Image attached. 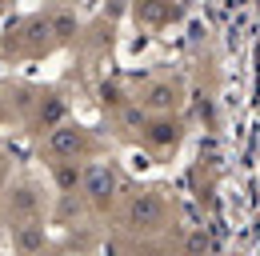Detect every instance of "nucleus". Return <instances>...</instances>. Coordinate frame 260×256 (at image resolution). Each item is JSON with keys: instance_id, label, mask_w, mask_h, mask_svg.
I'll use <instances>...</instances> for the list:
<instances>
[{"instance_id": "20e7f679", "label": "nucleus", "mask_w": 260, "mask_h": 256, "mask_svg": "<svg viewBox=\"0 0 260 256\" xmlns=\"http://www.w3.org/2000/svg\"><path fill=\"white\" fill-rule=\"evenodd\" d=\"M44 224L40 220H20L16 224V248H20V256H36L44 252Z\"/></svg>"}, {"instance_id": "f257e3e1", "label": "nucleus", "mask_w": 260, "mask_h": 256, "mask_svg": "<svg viewBox=\"0 0 260 256\" xmlns=\"http://www.w3.org/2000/svg\"><path fill=\"white\" fill-rule=\"evenodd\" d=\"M44 148H48L56 160H76V152L84 148V132H80L76 124H56L52 132H48Z\"/></svg>"}, {"instance_id": "423d86ee", "label": "nucleus", "mask_w": 260, "mask_h": 256, "mask_svg": "<svg viewBox=\"0 0 260 256\" xmlns=\"http://www.w3.org/2000/svg\"><path fill=\"white\" fill-rule=\"evenodd\" d=\"M48 28H52L60 40H64V36H72V32H76V20H72L68 12H60V16H52V24H48Z\"/></svg>"}, {"instance_id": "7ed1b4c3", "label": "nucleus", "mask_w": 260, "mask_h": 256, "mask_svg": "<svg viewBox=\"0 0 260 256\" xmlns=\"http://www.w3.org/2000/svg\"><path fill=\"white\" fill-rule=\"evenodd\" d=\"M36 212H40V196H36L28 184H20V188L8 192V216L20 224V220H36Z\"/></svg>"}, {"instance_id": "f03ea898", "label": "nucleus", "mask_w": 260, "mask_h": 256, "mask_svg": "<svg viewBox=\"0 0 260 256\" xmlns=\"http://www.w3.org/2000/svg\"><path fill=\"white\" fill-rule=\"evenodd\" d=\"M112 188H116V176H112V168H104V164H88L84 168V192H88V200L104 208L108 200H112Z\"/></svg>"}, {"instance_id": "0eeeda50", "label": "nucleus", "mask_w": 260, "mask_h": 256, "mask_svg": "<svg viewBox=\"0 0 260 256\" xmlns=\"http://www.w3.org/2000/svg\"><path fill=\"white\" fill-rule=\"evenodd\" d=\"M60 116H64V104H60V100H48V104L40 108V120H44V124H52V128H56Z\"/></svg>"}, {"instance_id": "39448f33", "label": "nucleus", "mask_w": 260, "mask_h": 256, "mask_svg": "<svg viewBox=\"0 0 260 256\" xmlns=\"http://www.w3.org/2000/svg\"><path fill=\"white\" fill-rule=\"evenodd\" d=\"M52 180L64 196H76V184H84V172H76V160H60L52 168Z\"/></svg>"}]
</instances>
